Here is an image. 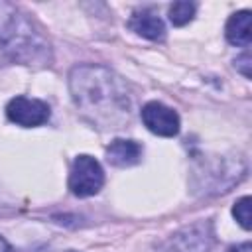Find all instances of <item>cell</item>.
Returning <instances> with one entry per match:
<instances>
[{"label": "cell", "mask_w": 252, "mask_h": 252, "mask_svg": "<svg viewBox=\"0 0 252 252\" xmlns=\"http://www.w3.org/2000/svg\"><path fill=\"white\" fill-rule=\"evenodd\" d=\"M69 91L81 114L98 128H122L130 120L132 98L122 77L102 65H77Z\"/></svg>", "instance_id": "obj_1"}, {"label": "cell", "mask_w": 252, "mask_h": 252, "mask_svg": "<svg viewBox=\"0 0 252 252\" xmlns=\"http://www.w3.org/2000/svg\"><path fill=\"white\" fill-rule=\"evenodd\" d=\"M0 41L10 59L26 65H49L51 49L32 22L12 4L0 2Z\"/></svg>", "instance_id": "obj_2"}, {"label": "cell", "mask_w": 252, "mask_h": 252, "mask_svg": "<svg viewBox=\"0 0 252 252\" xmlns=\"http://www.w3.org/2000/svg\"><path fill=\"white\" fill-rule=\"evenodd\" d=\"M104 185L102 165L87 154H81L73 159L69 173V189L75 197H93Z\"/></svg>", "instance_id": "obj_3"}, {"label": "cell", "mask_w": 252, "mask_h": 252, "mask_svg": "<svg viewBox=\"0 0 252 252\" xmlns=\"http://www.w3.org/2000/svg\"><path fill=\"white\" fill-rule=\"evenodd\" d=\"M213 236L211 222H193L173 232L158 252H211Z\"/></svg>", "instance_id": "obj_4"}, {"label": "cell", "mask_w": 252, "mask_h": 252, "mask_svg": "<svg viewBox=\"0 0 252 252\" xmlns=\"http://www.w3.org/2000/svg\"><path fill=\"white\" fill-rule=\"evenodd\" d=\"M49 106L39 100V98H28V96H14L8 106H6V116L10 122L24 126V128H33L41 126L49 120Z\"/></svg>", "instance_id": "obj_5"}, {"label": "cell", "mask_w": 252, "mask_h": 252, "mask_svg": "<svg viewBox=\"0 0 252 252\" xmlns=\"http://www.w3.org/2000/svg\"><path fill=\"white\" fill-rule=\"evenodd\" d=\"M140 116H142L144 126L156 136L173 138L179 132V114L173 108H169V106H165L158 100L146 102L142 106Z\"/></svg>", "instance_id": "obj_6"}, {"label": "cell", "mask_w": 252, "mask_h": 252, "mask_svg": "<svg viewBox=\"0 0 252 252\" xmlns=\"http://www.w3.org/2000/svg\"><path fill=\"white\" fill-rule=\"evenodd\" d=\"M142 158V146L134 140L116 138L106 148V161L116 167H130L136 165Z\"/></svg>", "instance_id": "obj_7"}, {"label": "cell", "mask_w": 252, "mask_h": 252, "mask_svg": "<svg viewBox=\"0 0 252 252\" xmlns=\"http://www.w3.org/2000/svg\"><path fill=\"white\" fill-rule=\"evenodd\" d=\"M128 28L132 32H136L138 35H142L146 39H152V41H161L165 37V26H163L161 18L156 16L154 12H148V10L136 12L130 18Z\"/></svg>", "instance_id": "obj_8"}, {"label": "cell", "mask_w": 252, "mask_h": 252, "mask_svg": "<svg viewBox=\"0 0 252 252\" xmlns=\"http://www.w3.org/2000/svg\"><path fill=\"white\" fill-rule=\"evenodd\" d=\"M224 35H226L228 43H232L236 47H246L252 39V14H250V10H240V12L232 14L226 22Z\"/></svg>", "instance_id": "obj_9"}, {"label": "cell", "mask_w": 252, "mask_h": 252, "mask_svg": "<svg viewBox=\"0 0 252 252\" xmlns=\"http://www.w3.org/2000/svg\"><path fill=\"white\" fill-rule=\"evenodd\" d=\"M195 4L193 2H187V0H181V2H173L171 8H169V22L177 28L189 24L195 16Z\"/></svg>", "instance_id": "obj_10"}, {"label": "cell", "mask_w": 252, "mask_h": 252, "mask_svg": "<svg viewBox=\"0 0 252 252\" xmlns=\"http://www.w3.org/2000/svg\"><path fill=\"white\" fill-rule=\"evenodd\" d=\"M250 205H252V199L246 195V197H240V199L234 203V207H232V217L238 220V224H240L244 230H250V226H252Z\"/></svg>", "instance_id": "obj_11"}, {"label": "cell", "mask_w": 252, "mask_h": 252, "mask_svg": "<svg viewBox=\"0 0 252 252\" xmlns=\"http://www.w3.org/2000/svg\"><path fill=\"white\" fill-rule=\"evenodd\" d=\"M236 69H238L246 79H250V53H248V51H244V53L236 59Z\"/></svg>", "instance_id": "obj_12"}, {"label": "cell", "mask_w": 252, "mask_h": 252, "mask_svg": "<svg viewBox=\"0 0 252 252\" xmlns=\"http://www.w3.org/2000/svg\"><path fill=\"white\" fill-rule=\"evenodd\" d=\"M226 252H252V244L246 240V242H242V244H234V246H230Z\"/></svg>", "instance_id": "obj_13"}, {"label": "cell", "mask_w": 252, "mask_h": 252, "mask_svg": "<svg viewBox=\"0 0 252 252\" xmlns=\"http://www.w3.org/2000/svg\"><path fill=\"white\" fill-rule=\"evenodd\" d=\"M12 59H10V55H8V51H6V47L2 45V41H0V67L2 65H6V63H10Z\"/></svg>", "instance_id": "obj_14"}, {"label": "cell", "mask_w": 252, "mask_h": 252, "mask_svg": "<svg viewBox=\"0 0 252 252\" xmlns=\"http://www.w3.org/2000/svg\"><path fill=\"white\" fill-rule=\"evenodd\" d=\"M0 252H12V248H10V244L0 236Z\"/></svg>", "instance_id": "obj_15"}, {"label": "cell", "mask_w": 252, "mask_h": 252, "mask_svg": "<svg viewBox=\"0 0 252 252\" xmlns=\"http://www.w3.org/2000/svg\"><path fill=\"white\" fill-rule=\"evenodd\" d=\"M71 252H75V250H71Z\"/></svg>", "instance_id": "obj_16"}]
</instances>
